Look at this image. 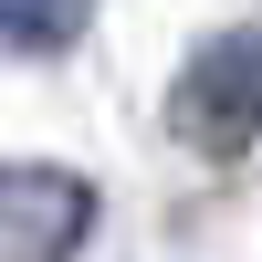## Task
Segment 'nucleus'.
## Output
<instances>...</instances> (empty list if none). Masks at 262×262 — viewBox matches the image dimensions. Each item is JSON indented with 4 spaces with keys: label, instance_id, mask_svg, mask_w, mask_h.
<instances>
[{
    "label": "nucleus",
    "instance_id": "1",
    "mask_svg": "<svg viewBox=\"0 0 262 262\" xmlns=\"http://www.w3.org/2000/svg\"><path fill=\"white\" fill-rule=\"evenodd\" d=\"M168 116L200 158H242L262 137V32H210L168 84Z\"/></svg>",
    "mask_w": 262,
    "mask_h": 262
},
{
    "label": "nucleus",
    "instance_id": "2",
    "mask_svg": "<svg viewBox=\"0 0 262 262\" xmlns=\"http://www.w3.org/2000/svg\"><path fill=\"white\" fill-rule=\"evenodd\" d=\"M84 231H95V189L74 168H42V158L0 168V262H74Z\"/></svg>",
    "mask_w": 262,
    "mask_h": 262
},
{
    "label": "nucleus",
    "instance_id": "3",
    "mask_svg": "<svg viewBox=\"0 0 262 262\" xmlns=\"http://www.w3.org/2000/svg\"><path fill=\"white\" fill-rule=\"evenodd\" d=\"M84 11H95V0H0V42H11V53H63V42L84 32Z\"/></svg>",
    "mask_w": 262,
    "mask_h": 262
}]
</instances>
